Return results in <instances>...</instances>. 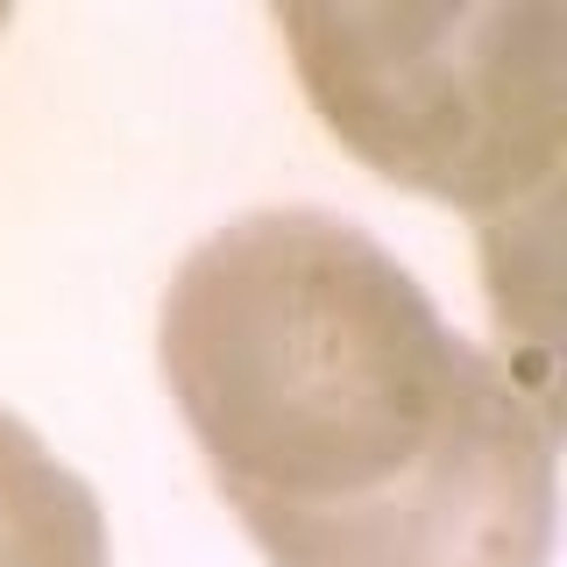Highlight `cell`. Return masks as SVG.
<instances>
[{
    "label": "cell",
    "mask_w": 567,
    "mask_h": 567,
    "mask_svg": "<svg viewBox=\"0 0 567 567\" xmlns=\"http://www.w3.org/2000/svg\"><path fill=\"white\" fill-rule=\"evenodd\" d=\"M156 362L270 567H546L560 419L362 220L256 206L164 284Z\"/></svg>",
    "instance_id": "1"
},
{
    "label": "cell",
    "mask_w": 567,
    "mask_h": 567,
    "mask_svg": "<svg viewBox=\"0 0 567 567\" xmlns=\"http://www.w3.org/2000/svg\"><path fill=\"white\" fill-rule=\"evenodd\" d=\"M327 135L377 177L475 220L554 199L567 14L532 8H277Z\"/></svg>",
    "instance_id": "2"
},
{
    "label": "cell",
    "mask_w": 567,
    "mask_h": 567,
    "mask_svg": "<svg viewBox=\"0 0 567 567\" xmlns=\"http://www.w3.org/2000/svg\"><path fill=\"white\" fill-rule=\"evenodd\" d=\"M106 511L43 433L0 404V567H106Z\"/></svg>",
    "instance_id": "3"
},
{
    "label": "cell",
    "mask_w": 567,
    "mask_h": 567,
    "mask_svg": "<svg viewBox=\"0 0 567 567\" xmlns=\"http://www.w3.org/2000/svg\"><path fill=\"white\" fill-rule=\"evenodd\" d=\"M8 22H14V14H8V8H0V35H8Z\"/></svg>",
    "instance_id": "4"
}]
</instances>
